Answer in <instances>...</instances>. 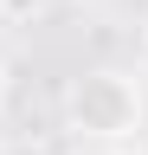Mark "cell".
Segmentation results:
<instances>
[{
	"mask_svg": "<svg viewBox=\"0 0 148 155\" xmlns=\"http://www.w3.org/2000/svg\"><path fill=\"white\" fill-rule=\"evenodd\" d=\"M65 123L84 142H116V149L135 142V129H142V84L129 71H84L65 91Z\"/></svg>",
	"mask_w": 148,
	"mask_h": 155,
	"instance_id": "6da1fadb",
	"label": "cell"
},
{
	"mask_svg": "<svg viewBox=\"0 0 148 155\" xmlns=\"http://www.w3.org/2000/svg\"><path fill=\"white\" fill-rule=\"evenodd\" d=\"M45 7V0H0V13H7V19H26V13H39Z\"/></svg>",
	"mask_w": 148,
	"mask_h": 155,
	"instance_id": "7a4b0ae2",
	"label": "cell"
},
{
	"mask_svg": "<svg viewBox=\"0 0 148 155\" xmlns=\"http://www.w3.org/2000/svg\"><path fill=\"white\" fill-rule=\"evenodd\" d=\"M71 155H122V149H116V142H77Z\"/></svg>",
	"mask_w": 148,
	"mask_h": 155,
	"instance_id": "3957f363",
	"label": "cell"
},
{
	"mask_svg": "<svg viewBox=\"0 0 148 155\" xmlns=\"http://www.w3.org/2000/svg\"><path fill=\"white\" fill-rule=\"evenodd\" d=\"M0 155H45L39 142H0Z\"/></svg>",
	"mask_w": 148,
	"mask_h": 155,
	"instance_id": "277c9868",
	"label": "cell"
},
{
	"mask_svg": "<svg viewBox=\"0 0 148 155\" xmlns=\"http://www.w3.org/2000/svg\"><path fill=\"white\" fill-rule=\"evenodd\" d=\"M0 97H7V65H0Z\"/></svg>",
	"mask_w": 148,
	"mask_h": 155,
	"instance_id": "5b68a950",
	"label": "cell"
},
{
	"mask_svg": "<svg viewBox=\"0 0 148 155\" xmlns=\"http://www.w3.org/2000/svg\"><path fill=\"white\" fill-rule=\"evenodd\" d=\"M142 78H148V52H142Z\"/></svg>",
	"mask_w": 148,
	"mask_h": 155,
	"instance_id": "8992f818",
	"label": "cell"
}]
</instances>
